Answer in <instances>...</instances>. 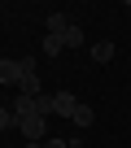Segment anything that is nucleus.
I'll return each instance as SVG.
<instances>
[{"label": "nucleus", "mask_w": 131, "mask_h": 148, "mask_svg": "<svg viewBox=\"0 0 131 148\" xmlns=\"http://www.w3.org/2000/svg\"><path fill=\"white\" fill-rule=\"evenodd\" d=\"M0 83H13V87H18V61L0 57Z\"/></svg>", "instance_id": "39448f33"}, {"label": "nucleus", "mask_w": 131, "mask_h": 148, "mask_svg": "<svg viewBox=\"0 0 131 148\" xmlns=\"http://www.w3.org/2000/svg\"><path fill=\"white\" fill-rule=\"evenodd\" d=\"M22 148H44V144H22Z\"/></svg>", "instance_id": "ddd939ff"}, {"label": "nucleus", "mask_w": 131, "mask_h": 148, "mask_svg": "<svg viewBox=\"0 0 131 148\" xmlns=\"http://www.w3.org/2000/svg\"><path fill=\"white\" fill-rule=\"evenodd\" d=\"M74 109H79V100L70 92H52V113L57 118H74Z\"/></svg>", "instance_id": "f03ea898"}, {"label": "nucleus", "mask_w": 131, "mask_h": 148, "mask_svg": "<svg viewBox=\"0 0 131 148\" xmlns=\"http://www.w3.org/2000/svg\"><path fill=\"white\" fill-rule=\"evenodd\" d=\"M35 109L48 118V113H52V96H48V92H44V96H35Z\"/></svg>", "instance_id": "9d476101"}, {"label": "nucleus", "mask_w": 131, "mask_h": 148, "mask_svg": "<svg viewBox=\"0 0 131 148\" xmlns=\"http://www.w3.org/2000/svg\"><path fill=\"white\" fill-rule=\"evenodd\" d=\"M61 44H66V48H79V44H83V31H79V26H70V31L61 35Z\"/></svg>", "instance_id": "6e6552de"}, {"label": "nucleus", "mask_w": 131, "mask_h": 148, "mask_svg": "<svg viewBox=\"0 0 131 148\" xmlns=\"http://www.w3.org/2000/svg\"><path fill=\"white\" fill-rule=\"evenodd\" d=\"M70 122H79V126H92V122H96L92 105H88V100H79V109H74V118H70Z\"/></svg>", "instance_id": "0eeeda50"}, {"label": "nucleus", "mask_w": 131, "mask_h": 148, "mask_svg": "<svg viewBox=\"0 0 131 148\" xmlns=\"http://www.w3.org/2000/svg\"><path fill=\"white\" fill-rule=\"evenodd\" d=\"M18 126H22L26 144H44V139H48V122H44V113H31V118H22Z\"/></svg>", "instance_id": "f257e3e1"}, {"label": "nucleus", "mask_w": 131, "mask_h": 148, "mask_svg": "<svg viewBox=\"0 0 131 148\" xmlns=\"http://www.w3.org/2000/svg\"><path fill=\"white\" fill-rule=\"evenodd\" d=\"M92 61H101V65H105V61H114V44H109V39L92 44Z\"/></svg>", "instance_id": "423d86ee"}, {"label": "nucleus", "mask_w": 131, "mask_h": 148, "mask_svg": "<svg viewBox=\"0 0 131 148\" xmlns=\"http://www.w3.org/2000/svg\"><path fill=\"white\" fill-rule=\"evenodd\" d=\"M61 48H66V44H61V39H57V35H44V52H48V57H57V52H61Z\"/></svg>", "instance_id": "1a4fd4ad"}, {"label": "nucleus", "mask_w": 131, "mask_h": 148, "mask_svg": "<svg viewBox=\"0 0 131 148\" xmlns=\"http://www.w3.org/2000/svg\"><path fill=\"white\" fill-rule=\"evenodd\" d=\"M44 148H70V139H57V135H48V139H44Z\"/></svg>", "instance_id": "f8f14e48"}, {"label": "nucleus", "mask_w": 131, "mask_h": 148, "mask_svg": "<svg viewBox=\"0 0 131 148\" xmlns=\"http://www.w3.org/2000/svg\"><path fill=\"white\" fill-rule=\"evenodd\" d=\"M18 118H13V109H5V105H0V131H9Z\"/></svg>", "instance_id": "9b49d317"}, {"label": "nucleus", "mask_w": 131, "mask_h": 148, "mask_svg": "<svg viewBox=\"0 0 131 148\" xmlns=\"http://www.w3.org/2000/svg\"><path fill=\"white\" fill-rule=\"evenodd\" d=\"M70 26H74V22L66 18V13H48V35H57V39H61L66 31H70Z\"/></svg>", "instance_id": "20e7f679"}, {"label": "nucleus", "mask_w": 131, "mask_h": 148, "mask_svg": "<svg viewBox=\"0 0 131 148\" xmlns=\"http://www.w3.org/2000/svg\"><path fill=\"white\" fill-rule=\"evenodd\" d=\"M31 113H39V109H35V96H22V92H18V100H13V118L22 122V118H31Z\"/></svg>", "instance_id": "7ed1b4c3"}]
</instances>
